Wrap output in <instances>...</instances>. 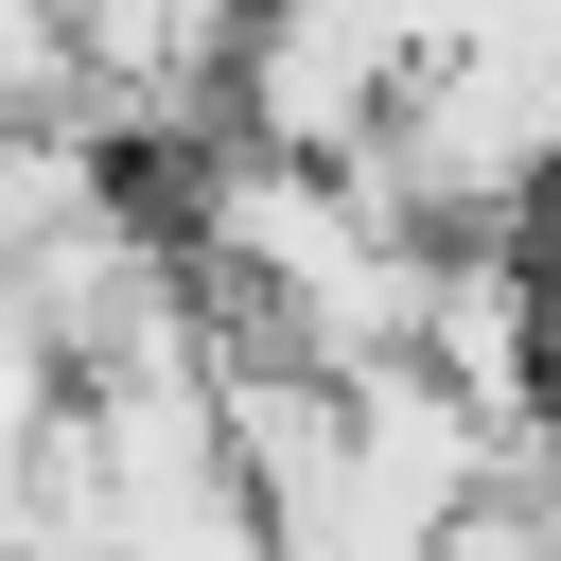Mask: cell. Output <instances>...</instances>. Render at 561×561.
<instances>
[{"mask_svg":"<svg viewBox=\"0 0 561 561\" xmlns=\"http://www.w3.org/2000/svg\"><path fill=\"white\" fill-rule=\"evenodd\" d=\"M526 263H543V316H561V175L526 193Z\"/></svg>","mask_w":561,"mask_h":561,"instance_id":"cell-1","label":"cell"}]
</instances>
